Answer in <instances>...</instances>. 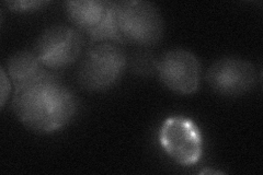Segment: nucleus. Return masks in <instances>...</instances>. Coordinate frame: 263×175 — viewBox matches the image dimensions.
Returning a JSON list of instances; mask_svg holds the SVG:
<instances>
[{
  "label": "nucleus",
  "instance_id": "1",
  "mask_svg": "<svg viewBox=\"0 0 263 175\" xmlns=\"http://www.w3.org/2000/svg\"><path fill=\"white\" fill-rule=\"evenodd\" d=\"M12 108L29 129L52 134L71 122L77 112V100L59 77L46 70L36 79L14 88Z\"/></svg>",
  "mask_w": 263,
  "mask_h": 175
},
{
  "label": "nucleus",
  "instance_id": "2",
  "mask_svg": "<svg viewBox=\"0 0 263 175\" xmlns=\"http://www.w3.org/2000/svg\"><path fill=\"white\" fill-rule=\"evenodd\" d=\"M115 18L122 43L147 47L157 44L162 37V16L153 3L144 0L115 2Z\"/></svg>",
  "mask_w": 263,
  "mask_h": 175
},
{
  "label": "nucleus",
  "instance_id": "3",
  "mask_svg": "<svg viewBox=\"0 0 263 175\" xmlns=\"http://www.w3.org/2000/svg\"><path fill=\"white\" fill-rule=\"evenodd\" d=\"M127 57L120 45L101 42L90 45L79 66L78 80L89 91H105L121 79Z\"/></svg>",
  "mask_w": 263,
  "mask_h": 175
},
{
  "label": "nucleus",
  "instance_id": "4",
  "mask_svg": "<svg viewBox=\"0 0 263 175\" xmlns=\"http://www.w3.org/2000/svg\"><path fill=\"white\" fill-rule=\"evenodd\" d=\"M158 140L163 151L179 165H195L202 159L203 134L190 118L176 115L164 120L159 129Z\"/></svg>",
  "mask_w": 263,
  "mask_h": 175
},
{
  "label": "nucleus",
  "instance_id": "5",
  "mask_svg": "<svg viewBox=\"0 0 263 175\" xmlns=\"http://www.w3.org/2000/svg\"><path fill=\"white\" fill-rule=\"evenodd\" d=\"M85 45L82 33L68 26L47 28L37 38L35 55L47 69H63L75 63Z\"/></svg>",
  "mask_w": 263,
  "mask_h": 175
},
{
  "label": "nucleus",
  "instance_id": "6",
  "mask_svg": "<svg viewBox=\"0 0 263 175\" xmlns=\"http://www.w3.org/2000/svg\"><path fill=\"white\" fill-rule=\"evenodd\" d=\"M155 70L163 85L178 94L190 95L199 90L201 65L196 56L185 49L164 53L156 62Z\"/></svg>",
  "mask_w": 263,
  "mask_h": 175
},
{
  "label": "nucleus",
  "instance_id": "7",
  "mask_svg": "<svg viewBox=\"0 0 263 175\" xmlns=\"http://www.w3.org/2000/svg\"><path fill=\"white\" fill-rule=\"evenodd\" d=\"M254 66L237 57H225L214 63L206 72V81L215 92L238 96L249 92L257 83Z\"/></svg>",
  "mask_w": 263,
  "mask_h": 175
},
{
  "label": "nucleus",
  "instance_id": "8",
  "mask_svg": "<svg viewBox=\"0 0 263 175\" xmlns=\"http://www.w3.org/2000/svg\"><path fill=\"white\" fill-rule=\"evenodd\" d=\"M110 3L103 0H70L65 3V10L76 29L90 37L102 26Z\"/></svg>",
  "mask_w": 263,
  "mask_h": 175
},
{
  "label": "nucleus",
  "instance_id": "9",
  "mask_svg": "<svg viewBox=\"0 0 263 175\" xmlns=\"http://www.w3.org/2000/svg\"><path fill=\"white\" fill-rule=\"evenodd\" d=\"M8 76L15 87L36 79L46 71L34 51H22L13 54L7 62Z\"/></svg>",
  "mask_w": 263,
  "mask_h": 175
},
{
  "label": "nucleus",
  "instance_id": "10",
  "mask_svg": "<svg viewBox=\"0 0 263 175\" xmlns=\"http://www.w3.org/2000/svg\"><path fill=\"white\" fill-rule=\"evenodd\" d=\"M47 5V2H41V0H21V2H6L5 6L10 10L15 12H30L41 9V8Z\"/></svg>",
  "mask_w": 263,
  "mask_h": 175
},
{
  "label": "nucleus",
  "instance_id": "11",
  "mask_svg": "<svg viewBox=\"0 0 263 175\" xmlns=\"http://www.w3.org/2000/svg\"><path fill=\"white\" fill-rule=\"evenodd\" d=\"M0 86H2V96H0L2 101H0V105H2V107H4L8 96H9L10 89H11L9 76L6 73V70L4 68H2V85Z\"/></svg>",
  "mask_w": 263,
  "mask_h": 175
},
{
  "label": "nucleus",
  "instance_id": "12",
  "mask_svg": "<svg viewBox=\"0 0 263 175\" xmlns=\"http://www.w3.org/2000/svg\"><path fill=\"white\" fill-rule=\"evenodd\" d=\"M221 172L219 171H213V170H204L201 171V174H220Z\"/></svg>",
  "mask_w": 263,
  "mask_h": 175
}]
</instances>
